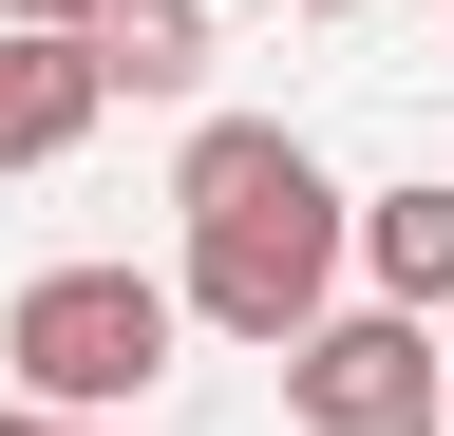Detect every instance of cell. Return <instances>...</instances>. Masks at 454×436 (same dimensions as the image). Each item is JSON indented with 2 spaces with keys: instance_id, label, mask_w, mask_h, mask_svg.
<instances>
[{
  "instance_id": "obj_6",
  "label": "cell",
  "mask_w": 454,
  "mask_h": 436,
  "mask_svg": "<svg viewBox=\"0 0 454 436\" xmlns=\"http://www.w3.org/2000/svg\"><path fill=\"white\" fill-rule=\"evenodd\" d=\"M76 58H95V95H190L208 76V0H95Z\"/></svg>"
},
{
  "instance_id": "obj_5",
  "label": "cell",
  "mask_w": 454,
  "mask_h": 436,
  "mask_svg": "<svg viewBox=\"0 0 454 436\" xmlns=\"http://www.w3.org/2000/svg\"><path fill=\"white\" fill-rule=\"evenodd\" d=\"M95 115H114V95H95V58H76V38H0V171H57Z\"/></svg>"
},
{
  "instance_id": "obj_10",
  "label": "cell",
  "mask_w": 454,
  "mask_h": 436,
  "mask_svg": "<svg viewBox=\"0 0 454 436\" xmlns=\"http://www.w3.org/2000/svg\"><path fill=\"white\" fill-rule=\"evenodd\" d=\"M303 20H360V0H303Z\"/></svg>"
},
{
  "instance_id": "obj_4",
  "label": "cell",
  "mask_w": 454,
  "mask_h": 436,
  "mask_svg": "<svg viewBox=\"0 0 454 436\" xmlns=\"http://www.w3.org/2000/svg\"><path fill=\"white\" fill-rule=\"evenodd\" d=\"M340 266L397 304V322H454V190H340Z\"/></svg>"
},
{
  "instance_id": "obj_3",
  "label": "cell",
  "mask_w": 454,
  "mask_h": 436,
  "mask_svg": "<svg viewBox=\"0 0 454 436\" xmlns=\"http://www.w3.org/2000/svg\"><path fill=\"white\" fill-rule=\"evenodd\" d=\"M284 417H303V436H435V322L322 304L303 342H284Z\"/></svg>"
},
{
  "instance_id": "obj_1",
  "label": "cell",
  "mask_w": 454,
  "mask_h": 436,
  "mask_svg": "<svg viewBox=\"0 0 454 436\" xmlns=\"http://www.w3.org/2000/svg\"><path fill=\"white\" fill-rule=\"evenodd\" d=\"M170 209H190V266H170V322H208V342H303L340 304V171L284 115H208L170 152Z\"/></svg>"
},
{
  "instance_id": "obj_9",
  "label": "cell",
  "mask_w": 454,
  "mask_h": 436,
  "mask_svg": "<svg viewBox=\"0 0 454 436\" xmlns=\"http://www.w3.org/2000/svg\"><path fill=\"white\" fill-rule=\"evenodd\" d=\"M38 436H114V417H38Z\"/></svg>"
},
{
  "instance_id": "obj_8",
  "label": "cell",
  "mask_w": 454,
  "mask_h": 436,
  "mask_svg": "<svg viewBox=\"0 0 454 436\" xmlns=\"http://www.w3.org/2000/svg\"><path fill=\"white\" fill-rule=\"evenodd\" d=\"M435 436H454V342H435Z\"/></svg>"
},
{
  "instance_id": "obj_2",
  "label": "cell",
  "mask_w": 454,
  "mask_h": 436,
  "mask_svg": "<svg viewBox=\"0 0 454 436\" xmlns=\"http://www.w3.org/2000/svg\"><path fill=\"white\" fill-rule=\"evenodd\" d=\"M170 266H38L20 304H0V399H38V417H133L152 379H170Z\"/></svg>"
},
{
  "instance_id": "obj_7",
  "label": "cell",
  "mask_w": 454,
  "mask_h": 436,
  "mask_svg": "<svg viewBox=\"0 0 454 436\" xmlns=\"http://www.w3.org/2000/svg\"><path fill=\"white\" fill-rule=\"evenodd\" d=\"M95 20V0H0V38H76Z\"/></svg>"
}]
</instances>
